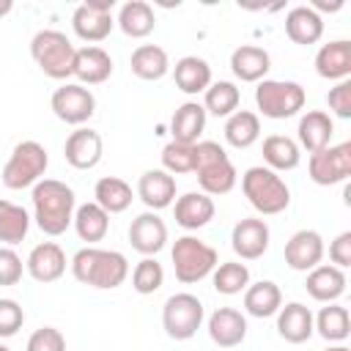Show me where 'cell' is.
I'll return each instance as SVG.
<instances>
[{"label":"cell","instance_id":"1","mask_svg":"<svg viewBox=\"0 0 351 351\" xmlns=\"http://www.w3.org/2000/svg\"><path fill=\"white\" fill-rule=\"evenodd\" d=\"M30 200H33V219L44 236H60L71 228L77 197L66 181L41 178L33 186Z\"/></svg>","mask_w":351,"mask_h":351},{"label":"cell","instance_id":"2","mask_svg":"<svg viewBox=\"0 0 351 351\" xmlns=\"http://www.w3.org/2000/svg\"><path fill=\"white\" fill-rule=\"evenodd\" d=\"M71 274L77 282L99 288V291H112L126 282L129 277V261L118 250H101V247H82L71 258Z\"/></svg>","mask_w":351,"mask_h":351},{"label":"cell","instance_id":"3","mask_svg":"<svg viewBox=\"0 0 351 351\" xmlns=\"http://www.w3.org/2000/svg\"><path fill=\"white\" fill-rule=\"evenodd\" d=\"M192 173L197 176L200 192H206L208 197L228 195L239 181V173H236L228 151L214 140L195 143V167H192Z\"/></svg>","mask_w":351,"mask_h":351},{"label":"cell","instance_id":"4","mask_svg":"<svg viewBox=\"0 0 351 351\" xmlns=\"http://www.w3.org/2000/svg\"><path fill=\"white\" fill-rule=\"evenodd\" d=\"M241 192L250 200V206L263 214V217H274L282 214L291 206V189L282 181L280 173L269 170L266 165H255L247 167L241 176Z\"/></svg>","mask_w":351,"mask_h":351},{"label":"cell","instance_id":"5","mask_svg":"<svg viewBox=\"0 0 351 351\" xmlns=\"http://www.w3.org/2000/svg\"><path fill=\"white\" fill-rule=\"evenodd\" d=\"M77 47L60 30H38L30 38V58L49 80H69L74 74Z\"/></svg>","mask_w":351,"mask_h":351},{"label":"cell","instance_id":"6","mask_svg":"<svg viewBox=\"0 0 351 351\" xmlns=\"http://www.w3.org/2000/svg\"><path fill=\"white\" fill-rule=\"evenodd\" d=\"M49 167V154L38 140H22L14 145L8 162L3 165L0 181L8 189H27L36 186Z\"/></svg>","mask_w":351,"mask_h":351},{"label":"cell","instance_id":"7","mask_svg":"<svg viewBox=\"0 0 351 351\" xmlns=\"http://www.w3.org/2000/svg\"><path fill=\"white\" fill-rule=\"evenodd\" d=\"M170 258H173L176 280L184 282V285H192V282L206 280V277L217 269V263H219L217 250H214L211 244H206L203 239L189 236V233L173 241Z\"/></svg>","mask_w":351,"mask_h":351},{"label":"cell","instance_id":"8","mask_svg":"<svg viewBox=\"0 0 351 351\" xmlns=\"http://www.w3.org/2000/svg\"><path fill=\"white\" fill-rule=\"evenodd\" d=\"M307 93L293 80H261L255 88V104L263 118L285 121L304 110Z\"/></svg>","mask_w":351,"mask_h":351},{"label":"cell","instance_id":"9","mask_svg":"<svg viewBox=\"0 0 351 351\" xmlns=\"http://www.w3.org/2000/svg\"><path fill=\"white\" fill-rule=\"evenodd\" d=\"M203 318H206L203 302L195 293H186V291L167 296V302L162 307V326H165L167 337H173V340L195 337Z\"/></svg>","mask_w":351,"mask_h":351},{"label":"cell","instance_id":"10","mask_svg":"<svg viewBox=\"0 0 351 351\" xmlns=\"http://www.w3.org/2000/svg\"><path fill=\"white\" fill-rule=\"evenodd\" d=\"M49 107L58 121H63L69 126H82L96 112V96L90 93V88H85L80 82H63L60 88L52 90Z\"/></svg>","mask_w":351,"mask_h":351},{"label":"cell","instance_id":"11","mask_svg":"<svg viewBox=\"0 0 351 351\" xmlns=\"http://www.w3.org/2000/svg\"><path fill=\"white\" fill-rule=\"evenodd\" d=\"M307 173H310V181L318 186H335V184L348 181V176H351V143L326 145V148L310 154Z\"/></svg>","mask_w":351,"mask_h":351},{"label":"cell","instance_id":"12","mask_svg":"<svg viewBox=\"0 0 351 351\" xmlns=\"http://www.w3.org/2000/svg\"><path fill=\"white\" fill-rule=\"evenodd\" d=\"M115 0H85L74 8L71 14V27L77 33V38L82 41H104L112 27H115V16H112Z\"/></svg>","mask_w":351,"mask_h":351},{"label":"cell","instance_id":"13","mask_svg":"<svg viewBox=\"0 0 351 351\" xmlns=\"http://www.w3.org/2000/svg\"><path fill=\"white\" fill-rule=\"evenodd\" d=\"M271 241V230L261 217H244L230 230V247L241 261H258Z\"/></svg>","mask_w":351,"mask_h":351},{"label":"cell","instance_id":"14","mask_svg":"<svg viewBox=\"0 0 351 351\" xmlns=\"http://www.w3.org/2000/svg\"><path fill=\"white\" fill-rule=\"evenodd\" d=\"M101 154H104V140L90 126H77L63 143V156L74 170H93L101 162Z\"/></svg>","mask_w":351,"mask_h":351},{"label":"cell","instance_id":"15","mask_svg":"<svg viewBox=\"0 0 351 351\" xmlns=\"http://www.w3.org/2000/svg\"><path fill=\"white\" fill-rule=\"evenodd\" d=\"M129 244L143 258H156L167 244V225L156 211H143L129 225Z\"/></svg>","mask_w":351,"mask_h":351},{"label":"cell","instance_id":"16","mask_svg":"<svg viewBox=\"0 0 351 351\" xmlns=\"http://www.w3.org/2000/svg\"><path fill=\"white\" fill-rule=\"evenodd\" d=\"M324 252H326L324 239H321V233L313 230V228L296 230V233L285 241V250H282L285 263H288L293 271H304V274H307L310 269H315V266L324 261Z\"/></svg>","mask_w":351,"mask_h":351},{"label":"cell","instance_id":"17","mask_svg":"<svg viewBox=\"0 0 351 351\" xmlns=\"http://www.w3.org/2000/svg\"><path fill=\"white\" fill-rule=\"evenodd\" d=\"M66 252L58 241H41L30 250L27 261H25V271L36 280V282H55L66 274Z\"/></svg>","mask_w":351,"mask_h":351},{"label":"cell","instance_id":"18","mask_svg":"<svg viewBox=\"0 0 351 351\" xmlns=\"http://www.w3.org/2000/svg\"><path fill=\"white\" fill-rule=\"evenodd\" d=\"M208 337L219 348H236L247 337V318L236 307H217L208 315Z\"/></svg>","mask_w":351,"mask_h":351},{"label":"cell","instance_id":"19","mask_svg":"<svg viewBox=\"0 0 351 351\" xmlns=\"http://www.w3.org/2000/svg\"><path fill=\"white\" fill-rule=\"evenodd\" d=\"M173 214L176 225H181L184 230H200L214 219L217 206L214 197H208L206 192H184L173 200Z\"/></svg>","mask_w":351,"mask_h":351},{"label":"cell","instance_id":"20","mask_svg":"<svg viewBox=\"0 0 351 351\" xmlns=\"http://www.w3.org/2000/svg\"><path fill=\"white\" fill-rule=\"evenodd\" d=\"M112 74V58L107 49L96 47V44H88V47H80L77 55H74V74L80 85H101L107 82Z\"/></svg>","mask_w":351,"mask_h":351},{"label":"cell","instance_id":"21","mask_svg":"<svg viewBox=\"0 0 351 351\" xmlns=\"http://www.w3.org/2000/svg\"><path fill=\"white\" fill-rule=\"evenodd\" d=\"M137 197L148 206V211H162L176 200V178L162 167L145 170L137 178Z\"/></svg>","mask_w":351,"mask_h":351},{"label":"cell","instance_id":"22","mask_svg":"<svg viewBox=\"0 0 351 351\" xmlns=\"http://www.w3.org/2000/svg\"><path fill=\"white\" fill-rule=\"evenodd\" d=\"M332 134H335V121L329 112L324 110H307L302 118H299V126H296V143L299 148H304L307 154H315L326 145H332Z\"/></svg>","mask_w":351,"mask_h":351},{"label":"cell","instance_id":"23","mask_svg":"<svg viewBox=\"0 0 351 351\" xmlns=\"http://www.w3.org/2000/svg\"><path fill=\"white\" fill-rule=\"evenodd\" d=\"M277 335L285 340V343H307L315 329H313V313L307 304L302 302H288L277 310Z\"/></svg>","mask_w":351,"mask_h":351},{"label":"cell","instance_id":"24","mask_svg":"<svg viewBox=\"0 0 351 351\" xmlns=\"http://www.w3.org/2000/svg\"><path fill=\"white\" fill-rule=\"evenodd\" d=\"M315 74L329 82L348 80L351 77V41L337 38V41L321 44V49L315 52Z\"/></svg>","mask_w":351,"mask_h":351},{"label":"cell","instance_id":"25","mask_svg":"<svg viewBox=\"0 0 351 351\" xmlns=\"http://www.w3.org/2000/svg\"><path fill=\"white\" fill-rule=\"evenodd\" d=\"M346 285H348L346 271L337 269V266H332V263H318L315 269L307 271V280H304L307 293L315 302H324V304L337 302L346 293Z\"/></svg>","mask_w":351,"mask_h":351},{"label":"cell","instance_id":"26","mask_svg":"<svg viewBox=\"0 0 351 351\" xmlns=\"http://www.w3.org/2000/svg\"><path fill=\"white\" fill-rule=\"evenodd\" d=\"M269 69H271V58L263 47L241 44L230 52V71L241 82H261V80H266Z\"/></svg>","mask_w":351,"mask_h":351},{"label":"cell","instance_id":"27","mask_svg":"<svg viewBox=\"0 0 351 351\" xmlns=\"http://www.w3.org/2000/svg\"><path fill=\"white\" fill-rule=\"evenodd\" d=\"M285 36L299 47H313L324 36V16L310 5H296L285 14Z\"/></svg>","mask_w":351,"mask_h":351},{"label":"cell","instance_id":"28","mask_svg":"<svg viewBox=\"0 0 351 351\" xmlns=\"http://www.w3.org/2000/svg\"><path fill=\"white\" fill-rule=\"evenodd\" d=\"M173 80H176V88L186 96H197L203 93L214 80H211V66L206 58H197V55H184L176 60L173 66Z\"/></svg>","mask_w":351,"mask_h":351},{"label":"cell","instance_id":"29","mask_svg":"<svg viewBox=\"0 0 351 351\" xmlns=\"http://www.w3.org/2000/svg\"><path fill=\"white\" fill-rule=\"evenodd\" d=\"M206 129V110L200 101H184L173 118H170V134L173 143H184V145H195L200 143V134Z\"/></svg>","mask_w":351,"mask_h":351},{"label":"cell","instance_id":"30","mask_svg":"<svg viewBox=\"0 0 351 351\" xmlns=\"http://www.w3.org/2000/svg\"><path fill=\"white\" fill-rule=\"evenodd\" d=\"M282 307V291L271 280H258L244 288V310L252 318H271Z\"/></svg>","mask_w":351,"mask_h":351},{"label":"cell","instance_id":"31","mask_svg":"<svg viewBox=\"0 0 351 351\" xmlns=\"http://www.w3.org/2000/svg\"><path fill=\"white\" fill-rule=\"evenodd\" d=\"M77 236L82 241H88V247H96V241H101L110 230V214L99 206V203H82L74 208V219H71Z\"/></svg>","mask_w":351,"mask_h":351},{"label":"cell","instance_id":"32","mask_svg":"<svg viewBox=\"0 0 351 351\" xmlns=\"http://www.w3.org/2000/svg\"><path fill=\"white\" fill-rule=\"evenodd\" d=\"M115 25H118L121 33L129 36V38H145V36L154 33L156 16H154V8H151L145 0H129V3L121 5Z\"/></svg>","mask_w":351,"mask_h":351},{"label":"cell","instance_id":"33","mask_svg":"<svg viewBox=\"0 0 351 351\" xmlns=\"http://www.w3.org/2000/svg\"><path fill=\"white\" fill-rule=\"evenodd\" d=\"M129 66H132L134 77H140L145 82H154V80H162L170 71V58L159 44H140L132 52Z\"/></svg>","mask_w":351,"mask_h":351},{"label":"cell","instance_id":"34","mask_svg":"<svg viewBox=\"0 0 351 351\" xmlns=\"http://www.w3.org/2000/svg\"><path fill=\"white\" fill-rule=\"evenodd\" d=\"M313 329L326 340V343H343L351 335V315L343 304L329 302L326 307L318 310V315H313Z\"/></svg>","mask_w":351,"mask_h":351},{"label":"cell","instance_id":"35","mask_svg":"<svg viewBox=\"0 0 351 351\" xmlns=\"http://www.w3.org/2000/svg\"><path fill=\"white\" fill-rule=\"evenodd\" d=\"M263 162L269 170L280 173V170H293L302 162V148L293 137L285 134H269L263 140Z\"/></svg>","mask_w":351,"mask_h":351},{"label":"cell","instance_id":"36","mask_svg":"<svg viewBox=\"0 0 351 351\" xmlns=\"http://www.w3.org/2000/svg\"><path fill=\"white\" fill-rule=\"evenodd\" d=\"M132 200H134L132 186H129L123 178H118V176H104V178H99L96 186H93V203H99L107 214H121V211H126V208L132 206Z\"/></svg>","mask_w":351,"mask_h":351},{"label":"cell","instance_id":"37","mask_svg":"<svg viewBox=\"0 0 351 351\" xmlns=\"http://www.w3.org/2000/svg\"><path fill=\"white\" fill-rule=\"evenodd\" d=\"M261 137V115L252 110H236L225 121V143L233 148H250Z\"/></svg>","mask_w":351,"mask_h":351},{"label":"cell","instance_id":"38","mask_svg":"<svg viewBox=\"0 0 351 351\" xmlns=\"http://www.w3.org/2000/svg\"><path fill=\"white\" fill-rule=\"evenodd\" d=\"M30 230V214L27 208H22L19 203H11L5 197H0V244L3 247H14L19 241H25Z\"/></svg>","mask_w":351,"mask_h":351},{"label":"cell","instance_id":"39","mask_svg":"<svg viewBox=\"0 0 351 351\" xmlns=\"http://www.w3.org/2000/svg\"><path fill=\"white\" fill-rule=\"evenodd\" d=\"M239 101H241V90L236 88V82H228V80H217L203 90L206 115L211 112L217 118H228L239 110Z\"/></svg>","mask_w":351,"mask_h":351},{"label":"cell","instance_id":"40","mask_svg":"<svg viewBox=\"0 0 351 351\" xmlns=\"http://www.w3.org/2000/svg\"><path fill=\"white\" fill-rule=\"evenodd\" d=\"M211 285H214V291L222 293V296H236V293H241V291L250 285V269H247V263H239V261L217 263V269L211 271Z\"/></svg>","mask_w":351,"mask_h":351},{"label":"cell","instance_id":"41","mask_svg":"<svg viewBox=\"0 0 351 351\" xmlns=\"http://www.w3.org/2000/svg\"><path fill=\"white\" fill-rule=\"evenodd\" d=\"M162 282H165V269H162V263L156 258H143V261L134 263V269H132V288L137 293H143V296L156 293L162 288Z\"/></svg>","mask_w":351,"mask_h":351},{"label":"cell","instance_id":"42","mask_svg":"<svg viewBox=\"0 0 351 351\" xmlns=\"http://www.w3.org/2000/svg\"><path fill=\"white\" fill-rule=\"evenodd\" d=\"M195 167V145H184V143H167L162 148V170L170 176H184L192 173Z\"/></svg>","mask_w":351,"mask_h":351},{"label":"cell","instance_id":"43","mask_svg":"<svg viewBox=\"0 0 351 351\" xmlns=\"http://www.w3.org/2000/svg\"><path fill=\"white\" fill-rule=\"evenodd\" d=\"M25 351H66V337L55 326H41L27 337Z\"/></svg>","mask_w":351,"mask_h":351},{"label":"cell","instance_id":"44","mask_svg":"<svg viewBox=\"0 0 351 351\" xmlns=\"http://www.w3.org/2000/svg\"><path fill=\"white\" fill-rule=\"evenodd\" d=\"M25 324V310L16 299H0V337H14Z\"/></svg>","mask_w":351,"mask_h":351},{"label":"cell","instance_id":"45","mask_svg":"<svg viewBox=\"0 0 351 351\" xmlns=\"http://www.w3.org/2000/svg\"><path fill=\"white\" fill-rule=\"evenodd\" d=\"M25 274V263L14 247L0 244V285H16Z\"/></svg>","mask_w":351,"mask_h":351},{"label":"cell","instance_id":"46","mask_svg":"<svg viewBox=\"0 0 351 351\" xmlns=\"http://www.w3.org/2000/svg\"><path fill=\"white\" fill-rule=\"evenodd\" d=\"M326 104L337 118L348 121L351 118V80L335 82V88H329V93H326Z\"/></svg>","mask_w":351,"mask_h":351},{"label":"cell","instance_id":"47","mask_svg":"<svg viewBox=\"0 0 351 351\" xmlns=\"http://www.w3.org/2000/svg\"><path fill=\"white\" fill-rule=\"evenodd\" d=\"M329 261L337 269L351 266V230H343L329 241Z\"/></svg>","mask_w":351,"mask_h":351},{"label":"cell","instance_id":"48","mask_svg":"<svg viewBox=\"0 0 351 351\" xmlns=\"http://www.w3.org/2000/svg\"><path fill=\"white\" fill-rule=\"evenodd\" d=\"M310 8H313L315 14H321V11H340V8H343V0H335V3H324V0H315Z\"/></svg>","mask_w":351,"mask_h":351},{"label":"cell","instance_id":"49","mask_svg":"<svg viewBox=\"0 0 351 351\" xmlns=\"http://www.w3.org/2000/svg\"><path fill=\"white\" fill-rule=\"evenodd\" d=\"M11 8H14V3H11V0H0V19H3V16H8V14H11Z\"/></svg>","mask_w":351,"mask_h":351},{"label":"cell","instance_id":"50","mask_svg":"<svg viewBox=\"0 0 351 351\" xmlns=\"http://www.w3.org/2000/svg\"><path fill=\"white\" fill-rule=\"evenodd\" d=\"M324 351H351V348L343 346V343H335V346H329V348H324Z\"/></svg>","mask_w":351,"mask_h":351},{"label":"cell","instance_id":"51","mask_svg":"<svg viewBox=\"0 0 351 351\" xmlns=\"http://www.w3.org/2000/svg\"><path fill=\"white\" fill-rule=\"evenodd\" d=\"M0 351H11V348H8V346H5V343H0Z\"/></svg>","mask_w":351,"mask_h":351}]
</instances>
